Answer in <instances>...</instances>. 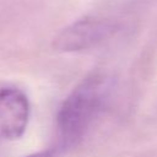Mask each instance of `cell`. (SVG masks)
I'll list each match as a JSON object with an SVG mask.
<instances>
[{
  "instance_id": "cell-1",
  "label": "cell",
  "mask_w": 157,
  "mask_h": 157,
  "mask_svg": "<svg viewBox=\"0 0 157 157\" xmlns=\"http://www.w3.org/2000/svg\"><path fill=\"white\" fill-rule=\"evenodd\" d=\"M112 88V80L107 75L94 72L69 93L56 114V147L60 151L75 145L86 134L105 107Z\"/></svg>"
},
{
  "instance_id": "cell-2",
  "label": "cell",
  "mask_w": 157,
  "mask_h": 157,
  "mask_svg": "<svg viewBox=\"0 0 157 157\" xmlns=\"http://www.w3.org/2000/svg\"><path fill=\"white\" fill-rule=\"evenodd\" d=\"M119 31V23L105 17L80 18L56 33L52 45L61 53H78L92 49L110 39Z\"/></svg>"
},
{
  "instance_id": "cell-3",
  "label": "cell",
  "mask_w": 157,
  "mask_h": 157,
  "mask_svg": "<svg viewBox=\"0 0 157 157\" xmlns=\"http://www.w3.org/2000/svg\"><path fill=\"white\" fill-rule=\"evenodd\" d=\"M31 104L18 88H0V140L20 139L28 125Z\"/></svg>"
},
{
  "instance_id": "cell-4",
  "label": "cell",
  "mask_w": 157,
  "mask_h": 157,
  "mask_svg": "<svg viewBox=\"0 0 157 157\" xmlns=\"http://www.w3.org/2000/svg\"><path fill=\"white\" fill-rule=\"evenodd\" d=\"M59 152H60V150L56 146H54V147H50V148H47V150H43V151L31 153L26 157H56Z\"/></svg>"
}]
</instances>
